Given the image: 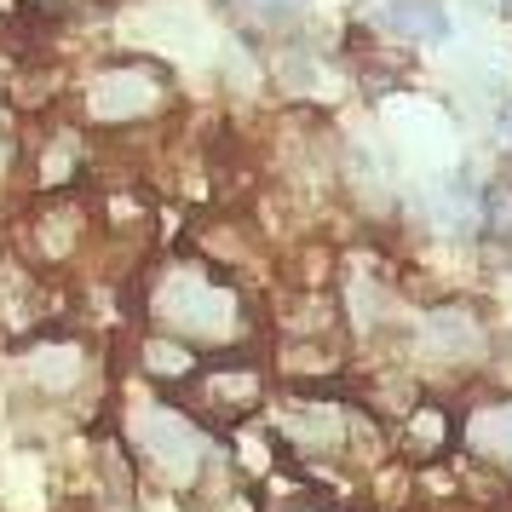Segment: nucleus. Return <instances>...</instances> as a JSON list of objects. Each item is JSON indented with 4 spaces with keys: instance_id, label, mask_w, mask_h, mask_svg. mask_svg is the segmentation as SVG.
<instances>
[{
    "instance_id": "1",
    "label": "nucleus",
    "mask_w": 512,
    "mask_h": 512,
    "mask_svg": "<svg viewBox=\"0 0 512 512\" xmlns=\"http://www.w3.org/2000/svg\"><path fill=\"white\" fill-rule=\"evenodd\" d=\"M380 24L392 35H409V41H443L449 35V18H443L438 0H392L380 12Z\"/></svg>"
},
{
    "instance_id": "2",
    "label": "nucleus",
    "mask_w": 512,
    "mask_h": 512,
    "mask_svg": "<svg viewBox=\"0 0 512 512\" xmlns=\"http://www.w3.org/2000/svg\"><path fill=\"white\" fill-rule=\"evenodd\" d=\"M472 438H478V449H489L495 461H512V409H489Z\"/></svg>"
}]
</instances>
